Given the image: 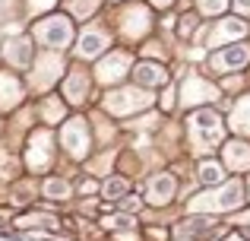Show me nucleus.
Masks as SVG:
<instances>
[{"label":"nucleus","instance_id":"obj_15","mask_svg":"<svg viewBox=\"0 0 250 241\" xmlns=\"http://www.w3.org/2000/svg\"><path fill=\"white\" fill-rule=\"evenodd\" d=\"M244 35V22H238V19H225V22H219V29L209 35V42L219 44L222 38H241Z\"/></svg>","mask_w":250,"mask_h":241},{"label":"nucleus","instance_id":"obj_26","mask_svg":"<svg viewBox=\"0 0 250 241\" xmlns=\"http://www.w3.org/2000/svg\"><path fill=\"white\" fill-rule=\"evenodd\" d=\"M136 206H140V200H136V197H127V200H124V210H136Z\"/></svg>","mask_w":250,"mask_h":241},{"label":"nucleus","instance_id":"obj_16","mask_svg":"<svg viewBox=\"0 0 250 241\" xmlns=\"http://www.w3.org/2000/svg\"><path fill=\"white\" fill-rule=\"evenodd\" d=\"M85 76L83 73H70V80H67V99L70 102H80L83 95H85Z\"/></svg>","mask_w":250,"mask_h":241},{"label":"nucleus","instance_id":"obj_21","mask_svg":"<svg viewBox=\"0 0 250 241\" xmlns=\"http://www.w3.org/2000/svg\"><path fill=\"white\" fill-rule=\"evenodd\" d=\"M228 6V0H200V10L203 13H222Z\"/></svg>","mask_w":250,"mask_h":241},{"label":"nucleus","instance_id":"obj_25","mask_svg":"<svg viewBox=\"0 0 250 241\" xmlns=\"http://www.w3.org/2000/svg\"><path fill=\"white\" fill-rule=\"evenodd\" d=\"M44 111H48V121L61 118V105H54V99H48V108H44Z\"/></svg>","mask_w":250,"mask_h":241},{"label":"nucleus","instance_id":"obj_22","mask_svg":"<svg viewBox=\"0 0 250 241\" xmlns=\"http://www.w3.org/2000/svg\"><path fill=\"white\" fill-rule=\"evenodd\" d=\"M124 181L121 178H114V181H108V184H104V194H108V197H117V194H124Z\"/></svg>","mask_w":250,"mask_h":241},{"label":"nucleus","instance_id":"obj_6","mask_svg":"<svg viewBox=\"0 0 250 241\" xmlns=\"http://www.w3.org/2000/svg\"><path fill=\"white\" fill-rule=\"evenodd\" d=\"M127 67H130V54H124V51H114V54H111L108 61L98 67V76H102L104 83H117L124 73H127Z\"/></svg>","mask_w":250,"mask_h":241},{"label":"nucleus","instance_id":"obj_8","mask_svg":"<svg viewBox=\"0 0 250 241\" xmlns=\"http://www.w3.org/2000/svg\"><path fill=\"white\" fill-rule=\"evenodd\" d=\"M108 48V35L98 29H85L83 38H80V54L83 57H98L102 51Z\"/></svg>","mask_w":250,"mask_h":241},{"label":"nucleus","instance_id":"obj_24","mask_svg":"<svg viewBox=\"0 0 250 241\" xmlns=\"http://www.w3.org/2000/svg\"><path fill=\"white\" fill-rule=\"evenodd\" d=\"M193 25H196L193 16H184L181 19V35H193Z\"/></svg>","mask_w":250,"mask_h":241},{"label":"nucleus","instance_id":"obj_7","mask_svg":"<svg viewBox=\"0 0 250 241\" xmlns=\"http://www.w3.org/2000/svg\"><path fill=\"white\" fill-rule=\"evenodd\" d=\"M19 99H22V86H19V80L13 73H0V111L13 108Z\"/></svg>","mask_w":250,"mask_h":241},{"label":"nucleus","instance_id":"obj_2","mask_svg":"<svg viewBox=\"0 0 250 241\" xmlns=\"http://www.w3.org/2000/svg\"><path fill=\"white\" fill-rule=\"evenodd\" d=\"M241 184L234 181V184H225L222 191L215 194H203V197L193 200V210H231V206L241 203Z\"/></svg>","mask_w":250,"mask_h":241},{"label":"nucleus","instance_id":"obj_3","mask_svg":"<svg viewBox=\"0 0 250 241\" xmlns=\"http://www.w3.org/2000/svg\"><path fill=\"white\" fill-rule=\"evenodd\" d=\"M190 130H193V136L200 143H215L222 136V121L215 111H196L190 118Z\"/></svg>","mask_w":250,"mask_h":241},{"label":"nucleus","instance_id":"obj_23","mask_svg":"<svg viewBox=\"0 0 250 241\" xmlns=\"http://www.w3.org/2000/svg\"><path fill=\"white\" fill-rule=\"evenodd\" d=\"M51 6H54V0H29V10H51Z\"/></svg>","mask_w":250,"mask_h":241},{"label":"nucleus","instance_id":"obj_12","mask_svg":"<svg viewBox=\"0 0 250 241\" xmlns=\"http://www.w3.org/2000/svg\"><path fill=\"white\" fill-rule=\"evenodd\" d=\"M247 61H250V51L244 44H231V48H225L215 57V67H244Z\"/></svg>","mask_w":250,"mask_h":241},{"label":"nucleus","instance_id":"obj_17","mask_svg":"<svg viewBox=\"0 0 250 241\" xmlns=\"http://www.w3.org/2000/svg\"><path fill=\"white\" fill-rule=\"evenodd\" d=\"M200 178L206 181V184H219L222 181V168L215 165V162H203L200 165Z\"/></svg>","mask_w":250,"mask_h":241},{"label":"nucleus","instance_id":"obj_20","mask_svg":"<svg viewBox=\"0 0 250 241\" xmlns=\"http://www.w3.org/2000/svg\"><path fill=\"white\" fill-rule=\"evenodd\" d=\"M95 6H98V0H73L70 10H73L76 16H89V13H95Z\"/></svg>","mask_w":250,"mask_h":241},{"label":"nucleus","instance_id":"obj_1","mask_svg":"<svg viewBox=\"0 0 250 241\" xmlns=\"http://www.w3.org/2000/svg\"><path fill=\"white\" fill-rule=\"evenodd\" d=\"M35 38L48 48H63L73 38V25H70L67 16H48L35 25Z\"/></svg>","mask_w":250,"mask_h":241},{"label":"nucleus","instance_id":"obj_19","mask_svg":"<svg viewBox=\"0 0 250 241\" xmlns=\"http://www.w3.org/2000/svg\"><path fill=\"white\" fill-rule=\"evenodd\" d=\"M44 194H48V197H67V194H70V184H67V181H61V178H57V181H48V184H44Z\"/></svg>","mask_w":250,"mask_h":241},{"label":"nucleus","instance_id":"obj_10","mask_svg":"<svg viewBox=\"0 0 250 241\" xmlns=\"http://www.w3.org/2000/svg\"><path fill=\"white\" fill-rule=\"evenodd\" d=\"M6 61L16 64V67H29V64H32V44H29V38H16V42L6 44Z\"/></svg>","mask_w":250,"mask_h":241},{"label":"nucleus","instance_id":"obj_13","mask_svg":"<svg viewBox=\"0 0 250 241\" xmlns=\"http://www.w3.org/2000/svg\"><path fill=\"white\" fill-rule=\"evenodd\" d=\"M171 194H174V181H171V175H159V178L149 184V197H152V203H168Z\"/></svg>","mask_w":250,"mask_h":241},{"label":"nucleus","instance_id":"obj_9","mask_svg":"<svg viewBox=\"0 0 250 241\" xmlns=\"http://www.w3.org/2000/svg\"><path fill=\"white\" fill-rule=\"evenodd\" d=\"M133 80L140 83V86H165V80H168V73H165V67H155V64H140V67L133 70Z\"/></svg>","mask_w":250,"mask_h":241},{"label":"nucleus","instance_id":"obj_27","mask_svg":"<svg viewBox=\"0 0 250 241\" xmlns=\"http://www.w3.org/2000/svg\"><path fill=\"white\" fill-rule=\"evenodd\" d=\"M234 6H238L241 13H250V0H234Z\"/></svg>","mask_w":250,"mask_h":241},{"label":"nucleus","instance_id":"obj_18","mask_svg":"<svg viewBox=\"0 0 250 241\" xmlns=\"http://www.w3.org/2000/svg\"><path fill=\"white\" fill-rule=\"evenodd\" d=\"M104 229L127 232V229H136V222H133V216H111V219H104Z\"/></svg>","mask_w":250,"mask_h":241},{"label":"nucleus","instance_id":"obj_4","mask_svg":"<svg viewBox=\"0 0 250 241\" xmlns=\"http://www.w3.org/2000/svg\"><path fill=\"white\" fill-rule=\"evenodd\" d=\"M149 105V95L143 92H133V89H127V92H114L104 99V108L114 114H127V111H136V108H146Z\"/></svg>","mask_w":250,"mask_h":241},{"label":"nucleus","instance_id":"obj_11","mask_svg":"<svg viewBox=\"0 0 250 241\" xmlns=\"http://www.w3.org/2000/svg\"><path fill=\"white\" fill-rule=\"evenodd\" d=\"M48 143H51V136L48 133H38V136H32V146H29V165L32 168H44L48 165Z\"/></svg>","mask_w":250,"mask_h":241},{"label":"nucleus","instance_id":"obj_14","mask_svg":"<svg viewBox=\"0 0 250 241\" xmlns=\"http://www.w3.org/2000/svg\"><path fill=\"white\" fill-rule=\"evenodd\" d=\"M225 159L231 168H250V146L247 143H228L225 146Z\"/></svg>","mask_w":250,"mask_h":241},{"label":"nucleus","instance_id":"obj_28","mask_svg":"<svg viewBox=\"0 0 250 241\" xmlns=\"http://www.w3.org/2000/svg\"><path fill=\"white\" fill-rule=\"evenodd\" d=\"M152 3H155V6H168L171 0H152Z\"/></svg>","mask_w":250,"mask_h":241},{"label":"nucleus","instance_id":"obj_5","mask_svg":"<svg viewBox=\"0 0 250 241\" xmlns=\"http://www.w3.org/2000/svg\"><path fill=\"white\" fill-rule=\"evenodd\" d=\"M61 140H63V146H67L73 155H85V149H89V133H85V121H70L67 127H63Z\"/></svg>","mask_w":250,"mask_h":241}]
</instances>
